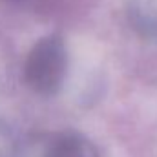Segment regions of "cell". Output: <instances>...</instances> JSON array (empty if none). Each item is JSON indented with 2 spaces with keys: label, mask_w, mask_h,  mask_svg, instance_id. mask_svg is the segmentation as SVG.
<instances>
[{
  "label": "cell",
  "mask_w": 157,
  "mask_h": 157,
  "mask_svg": "<svg viewBox=\"0 0 157 157\" xmlns=\"http://www.w3.org/2000/svg\"><path fill=\"white\" fill-rule=\"evenodd\" d=\"M68 70V51L60 35H46L29 49L24 64L26 84L40 95H53L60 90Z\"/></svg>",
  "instance_id": "obj_1"
},
{
  "label": "cell",
  "mask_w": 157,
  "mask_h": 157,
  "mask_svg": "<svg viewBox=\"0 0 157 157\" xmlns=\"http://www.w3.org/2000/svg\"><path fill=\"white\" fill-rule=\"evenodd\" d=\"M44 157H101L95 144L77 132H60L53 135L44 150Z\"/></svg>",
  "instance_id": "obj_2"
}]
</instances>
